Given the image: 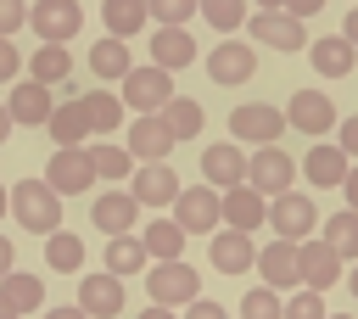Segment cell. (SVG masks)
I'll use <instances>...</instances> for the list:
<instances>
[{"label": "cell", "instance_id": "1", "mask_svg": "<svg viewBox=\"0 0 358 319\" xmlns=\"http://www.w3.org/2000/svg\"><path fill=\"white\" fill-rule=\"evenodd\" d=\"M11 218L34 235H56L62 229V196L45 179H17L11 185Z\"/></svg>", "mask_w": 358, "mask_h": 319}, {"label": "cell", "instance_id": "2", "mask_svg": "<svg viewBox=\"0 0 358 319\" xmlns=\"http://www.w3.org/2000/svg\"><path fill=\"white\" fill-rule=\"evenodd\" d=\"M117 101H123L134 118H151V112H162V106L173 101V73H162V67H134V73L123 78Z\"/></svg>", "mask_w": 358, "mask_h": 319}, {"label": "cell", "instance_id": "3", "mask_svg": "<svg viewBox=\"0 0 358 319\" xmlns=\"http://www.w3.org/2000/svg\"><path fill=\"white\" fill-rule=\"evenodd\" d=\"M246 185L257 190V196H285L291 185H296V157L291 151H280V146H257L252 151V162H246Z\"/></svg>", "mask_w": 358, "mask_h": 319}, {"label": "cell", "instance_id": "4", "mask_svg": "<svg viewBox=\"0 0 358 319\" xmlns=\"http://www.w3.org/2000/svg\"><path fill=\"white\" fill-rule=\"evenodd\" d=\"M173 224H179L185 235H213V229L224 224V196H218L213 185H185L179 201H173Z\"/></svg>", "mask_w": 358, "mask_h": 319}, {"label": "cell", "instance_id": "5", "mask_svg": "<svg viewBox=\"0 0 358 319\" xmlns=\"http://www.w3.org/2000/svg\"><path fill=\"white\" fill-rule=\"evenodd\" d=\"M145 291H151V302L157 308H173V302H196L201 297V274L179 257V263H151V274H145Z\"/></svg>", "mask_w": 358, "mask_h": 319}, {"label": "cell", "instance_id": "6", "mask_svg": "<svg viewBox=\"0 0 358 319\" xmlns=\"http://www.w3.org/2000/svg\"><path fill=\"white\" fill-rule=\"evenodd\" d=\"M28 28L39 34V45H67L84 28V11H78V0H34L28 6Z\"/></svg>", "mask_w": 358, "mask_h": 319}, {"label": "cell", "instance_id": "7", "mask_svg": "<svg viewBox=\"0 0 358 319\" xmlns=\"http://www.w3.org/2000/svg\"><path fill=\"white\" fill-rule=\"evenodd\" d=\"M280 129H285V112L268 106V101H246L229 112V134L235 140H252V146H280Z\"/></svg>", "mask_w": 358, "mask_h": 319}, {"label": "cell", "instance_id": "8", "mask_svg": "<svg viewBox=\"0 0 358 319\" xmlns=\"http://www.w3.org/2000/svg\"><path fill=\"white\" fill-rule=\"evenodd\" d=\"M313 224H319L313 196L285 190V196H274V201H268V229H274L280 241H302V235H313Z\"/></svg>", "mask_w": 358, "mask_h": 319}, {"label": "cell", "instance_id": "9", "mask_svg": "<svg viewBox=\"0 0 358 319\" xmlns=\"http://www.w3.org/2000/svg\"><path fill=\"white\" fill-rule=\"evenodd\" d=\"M90 179H95V162H90L84 146H67V151H56V157L45 162V185H50L56 196H84Z\"/></svg>", "mask_w": 358, "mask_h": 319}, {"label": "cell", "instance_id": "10", "mask_svg": "<svg viewBox=\"0 0 358 319\" xmlns=\"http://www.w3.org/2000/svg\"><path fill=\"white\" fill-rule=\"evenodd\" d=\"M285 123H291V129H302V134L313 140V134L336 129L341 118H336V101H330L324 90H296V95L285 101Z\"/></svg>", "mask_w": 358, "mask_h": 319}, {"label": "cell", "instance_id": "11", "mask_svg": "<svg viewBox=\"0 0 358 319\" xmlns=\"http://www.w3.org/2000/svg\"><path fill=\"white\" fill-rule=\"evenodd\" d=\"M246 151L235 146V140H213L207 151H201V173H207V185L224 196V190H235V185H246Z\"/></svg>", "mask_w": 358, "mask_h": 319}, {"label": "cell", "instance_id": "12", "mask_svg": "<svg viewBox=\"0 0 358 319\" xmlns=\"http://www.w3.org/2000/svg\"><path fill=\"white\" fill-rule=\"evenodd\" d=\"M257 73V50L246 39H218V50L207 56V78L213 84H246Z\"/></svg>", "mask_w": 358, "mask_h": 319}, {"label": "cell", "instance_id": "13", "mask_svg": "<svg viewBox=\"0 0 358 319\" xmlns=\"http://www.w3.org/2000/svg\"><path fill=\"white\" fill-rule=\"evenodd\" d=\"M179 190H185V185H179V173H173L168 162H140V168H134V190H129V196H134L140 207H173V201H179Z\"/></svg>", "mask_w": 358, "mask_h": 319}, {"label": "cell", "instance_id": "14", "mask_svg": "<svg viewBox=\"0 0 358 319\" xmlns=\"http://www.w3.org/2000/svg\"><path fill=\"white\" fill-rule=\"evenodd\" d=\"M246 28H252V39L268 45V50H302V45H308V34H302V22H296L291 11H257V17H246Z\"/></svg>", "mask_w": 358, "mask_h": 319}, {"label": "cell", "instance_id": "15", "mask_svg": "<svg viewBox=\"0 0 358 319\" xmlns=\"http://www.w3.org/2000/svg\"><path fill=\"white\" fill-rule=\"evenodd\" d=\"M179 140L168 134V123L151 112V118H129V157L134 162H168V151H173Z\"/></svg>", "mask_w": 358, "mask_h": 319}, {"label": "cell", "instance_id": "16", "mask_svg": "<svg viewBox=\"0 0 358 319\" xmlns=\"http://www.w3.org/2000/svg\"><path fill=\"white\" fill-rule=\"evenodd\" d=\"M257 274H263V285L268 291H296L302 285V274H296V241H268L263 252H257Z\"/></svg>", "mask_w": 358, "mask_h": 319}, {"label": "cell", "instance_id": "17", "mask_svg": "<svg viewBox=\"0 0 358 319\" xmlns=\"http://www.w3.org/2000/svg\"><path fill=\"white\" fill-rule=\"evenodd\" d=\"M296 274H302V291H319L324 297L341 280V257L324 241H308V246H296Z\"/></svg>", "mask_w": 358, "mask_h": 319}, {"label": "cell", "instance_id": "18", "mask_svg": "<svg viewBox=\"0 0 358 319\" xmlns=\"http://www.w3.org/2000/svg\"><path fill=\"white\" fill-rule=\"evenodd\" d=\"M78 308L90 313V319H117L123 313V280L117 274H84L78 280Z\"/></svg>", "mask_w": 358, "mask_h": 319}, {"label": "cell", "instance_id": "19", "mask_svg": "<svg viewBox=\"0 0 358 319\" xmlns=\"http://www.w3.org/2000/svg\"><path fill=\"white\" fill-rule=\"evenodd\" d=\"M207 257H213L218 274H246V269H257V246H252V235H241V229H213Z\"/></svg>", "mask_w": 358, "mask_h": 319}, {"label": "cell", "instance_id": "20", "mask_svg": "<svg viewBox=\"0 0 358 319\" xmlns=\"http://www.w3.org/2000/svg\"><path fill=\"white\" fill-rule=\"evenodd\" d=\"M6 112H11V123H34V129H45L50 112H56V101H50L45 84L22 78V84H11V95H6Z\"/></svg>", "mask_w": 358, "mask_h": 319}, {"label": "cell", "instance_id": "21", "mask_svg": "<svg viewBox=\"0 0 358 319\" xmlns=\"http://www.w3.org/2000/svg\"><path fill=\"white\" fill-rule=\"evenodd\" d=\"M257 224H268V196H257L252 185H235V190H224V229H241V235H252Z\"/></svg>", "mask_w": 358, "mask_h": 319}, {"label": "cell", "instance_id": "22", "mask_svg": "<svg viewBox=\"0 0 358 319\" xmlns=\"http://www.w3.org/2000/svg\"><path fill=\"white\" fill-rule=\"evenodd\" d=\"M190 62H196V39H190V28H157V34H151V67L179 73V67H190Z\"/></svg>", "mask_w": 358, "mask_h": 319}, {"label": "cell", "instance_id": "23", "mask_svg": "<svg viewBox=\"0 0 358 319\" xmlns=\"http://www.w3.org/2000/svg\"><path fill=\"white\" fill-rule=\"evenodd\" d=\"M95 229L101 235H129L134 229V218H140V201L129 196V190H106V196H95Z\"/></svg>", "mask_w": 358, "mask_h": 319}, {"label": "cell", "instance_id": "24", "mask_svg": "<svg viewBox=\"0 0 358 319\" xmlns=\"http://www.w3.org/2000/svg\"><path fill=\"white\" fill-rule=\"evenodd\" d=\"M50 140H56V151H67V146H84L90 140V118H84V101L78 95H67V101H56V112H50Z\"/></svg>", "mask_w": 358, "mask_h": 319}, {"label": "cell", "instance_id": "25", "mask_svg": "<svg viewBox=\"0 0 358 319\" xmlns=\"http://www.w3.org/2000/svg\"><path fill=\"white\" fill-rule=\"evenodd\" d=\"M296 168L308 173V185H313V190H330V185H341V179H347V168H352V162H347V151H341V146H313Z\"/></svg>", "mask_w": 358, "mask_h": 319}, {"label": "cell", "instance_id": "26", "mask_svg": "<svg viewBox=\"0 0 358 319\" xmlns=\"http://www.w3.org/2000/svg\"><path fill=\"white\" fill-rule=\"evenodd\" d=\"M352 67H358V50H352L341 34L313 39V73H324V78H347Z\"/></svg>", "mask_w": 358, "mask_h": 319}, {"label": "cell", "instance_id": "27", "mask_svg": "<svg viewBox=\"0 0 358 319\" xmlns=\"http://www.w3.org/2000/svg\"><path fill=\"white\" fill-rule=\"evenodd\" d=\"M84 101V118H90V134H112V129H123L129 118V106L117 101V90H90V95H78Z\"/></svg>", "mask_w": 358, "mask_h": 319}, {"label": "cell", "instance_id": "28", "mask_svg": "<svg viewBox=\"0 0 358 319\" xmlns=\"http://www.w3.org/2000/svg\"><path fill=\"white\" fill-rule=\"evenodd\" d=\"M90 73H101V78H117V84H123V78L134 73L129 45H123V39H112V34H106V39H95V45H90Z\"/></svg>", "mask_w": 358, "mask_h": 319}, {"label": "cell", "instance_id": "29", "mask_svg": "<svg viewBox=\"0 0 358 319\" xmlns=\"http://www.w3.org/2000/svg\"><path fill=\"white\" fill-rule=\"evenodd\" d=\"M28 78H34V84H45V90L67 84V78H73V56H67V45H39V50H34V62H28Z\"/></svg>", "mask_w": 358, "mask_h": 319}, {"label": "cell", "instance_id": "30", "mask_svg": "<svg viewBox=\"0 0 358 319\" xmlns=\"http://www.w3.org/2000/svg\"><path fill=\"white\" fill-rule=\"evenodd\" d=\"M140 246H145L157 263H179V252H185V229H179L173 218H151V224L140 229Z\"/></svg>", "mask_w": 358, "mask_h": 319}, {"label": "cell", "instance_id": "31", "mask_svg": "<svg viewBox=\"0 0 358 319\" xmlns=\"http://www.w3.org/2000/svg\"><path fill=\"white\" fill-rule=\"evenodd\" d=\"M157 118L168 123V134H173V140H196V134H201V123H207L201 101H190V95H173V101H168Z\"/></svg>", "mask_w": 358, "mask_h": 319}, {"label": "cell", "instance_id": "32", "mask_svg": "<svg viewBox=\"0 0 358 319\" xmlns=\"http://www.w3.org/2000/svg\"><path fill=\"white\" fill-rule=\"evenodd\" d=\"M319 241H324V246H330V252H336L341 263H347V257L358 263V213H352V207L330 213V218H324V235H319Z\"/></svg>", "mask_w": 358, "mask_h": 319}, {"label": "cell", "instance_id": "33", "mask_svg": "<svg viewBox=\"0 0 358 319\" xmlns=\"http://www.w3.org/2000/svg\"><path fill=\"white\" fill-rule=\"evenodd\" d=\"M0 297H6L17 313H34V308H45V280H39V274H22V269H11V274L0 280Z\"/></svg>", "mask_w": 358, "mask_h": 319}, {"label": "cell", "instance_id": "34", "mask_svg": "<svg viewBox=\"0 0 358 319\" xmlns=\"http://www.w3.org/2000/svg\"><path fill=\"white\" fill-rule=\"evenodd\" d=\"M145 0H101V22H106V34L112 39H129L134 28H145Z\"/></svg>", "mask_w": 358, "mask_h": 319}, {"label": "cell", "instance_id": "35", "mask_svg": "<svg viewBox=\"0 0 358 319\" xmlns=\"http://www.w3.org/2000/svg\"><path fill=\"white\" fill-rule=\"evenodd\" d=\"M45 263H50L56 274H78V269H84V241L67 235V229L45 235Z\"/></svg>", "mask_w": 358, "mask_h": 319}, {"label": "cell", "instance_id": "36", "mask_svg": "<svg viewBox=\"0 0 358 319\" xmlns=\"http://www.w3.org/2000/svg\"><path fill=\"white\" fill-rule=\"evenodd\" d=\"M145 263H151V252H145L134 235H112V246H106V274L123 280V274H140Z\"/></svg>", "mask_w": 358, "mask_h": 319}, {"label": "cell", "instance_id": "37", "mask_svg": "<svg viewBox=\"0 0 358 319\" xmlns=\"http://www.w3.org/2000/svg\"><path fill=\"white\" fill-rule=\"evenodd\" d=\"M90 162H95V179H129L134 173L129 146H90Z\"/></svg>", "mask_w": 358, "mask_h": 319}, {"label": "cell", "instance_id": "38", "mask_svg": "<svg viewBox=\"0 0 358 319\" xmlns=\"http://www.w3.org/2000/svg\"><path fill=\"white\" fill-rule=\"evenodd\" d=\"M241 319H285V302H280V291H268V285H252V291L241 297Z\"/></svg>", "mask_w": 358, "mask_h": 319}, {"label": "cell", "instance_id": "39", "mask_svg": "<svg viewBox=\"0 0 358 319\" xmlns=\"http://www.w3.org/2000/svg\"><path fill=\"white\" fill-rule=\"evenodd\" d=\"M145 11H151L157 28H185V22L201 11V0H145Z\"/></svg>", "mask_w": 358, "mask_h": 319}, {"label": "cell", "instance_id": "40", "mask_svg": "<svg viewBox=\"0 0 358 319\" xmlns=\"http://www.w3.org/2000/svg\"><path fill=\"white\" fill-rule=\"evenodd\" d=\"M201 17H207L218 34H229V28H246V0H201Z\"/></svg>", "mask_w": 358, "mask_h": 319}, {"label": "cell", "instance_id": "41", "mask_svg": "<svg viewBox=\"0 0 358 319\" xmlns=\"http://www.w3.org/2000/svg\"><path fill=\"white\" fill-rule=\"evenodd\" d=\"M285 319H330V313H324V297L319 291H296L285 302Z\"/></svg>", "mask_w": 358, "mask_h": 319}, {"label": "cell", "instance_id": "42", "mask_svg": "<svg viewBox=\"0 0 358 319\" xmlns=\"http://www.w3.org/2000/svg\"><path fill=\"white\" fill-rule=\"evenodd\" d=\"M28 22V0H0V39H11Z\"/></svg>", "mask_w": 358, "mask_h": 319}, {"label": "cell", "instance_id": "43", "mask_svg": "<svg viewBox=\"0 0 358 319\" xmlns=\"http://www.w3.org/2000/svg\"><path fill=\"white\" fill-rule=\"evenodd\" d=\"M22 73V56H17V45L11 39H0V84H11Z\"/></svg>", "mask_w": 358, "mask_h": 319}, {"label": "cell", "instance_id": "44", "mask_svg": "<svg viewBox=\"0 0 358 319\" xmlns=\"http://www.w3.org/2000/svg\"><path fill=\"white\" fill-rule=\"evenodd\" d=\"M185 319H229V313H224V308H218L213 297H196V302L185 308Z\"/></svg>", "mask_w": 358, "mask_h": 319}, {"label": "cell", "instance_id": "45", "mask_svg": "<svg viewBox=\"0 0 358 319\" xmlns=\"http://www.w3.org/2000/svg\"><path fill=\"white\" fill-rule=\"evenodd\" d=\"M285 11H291L296 22H308V17H319V11H324V0H285Z\"/></svg>", "mask_w": 358, "mask_h": 319}, {"label": "cell", "instance_id": "46", "mask_svg": "<svg viewBox=\"0 0 358 319\" xmlns=\"http://www.w3.org/2000/svg\"><path fill=\"white\" fill-rule=\"evenodd\" d=\"M341 151L358 157V118H341Z\"/></svg>", "mask_w": 358, "mask_h": 319}, {"label": "cell", "instance_id": "47", "mask_svg": "<svg viewBox=\"0 0 358 319\" xmlns=\"http://www.w3.org/2000/svg\"><path fill=\"white\" fill-rule=\"evenodd\" d=\"M341 39H347V45H352V50H358V6H352V11H347V17H341Z\"/></svg>", "mask_w": 358, "mask_h": 319}, {"label": "cell", "instance_id": "48", "mask_svg": "<svg viewBox=\"0 0 358 319\" xmlns=\"http://www.w3.org/2000/svg\"><path fill=\"white\" fill-rule=\"evenodd\" d=\"M11 269H17V246H11V241H6V235H0V280H6V274H11Z\"/></svg>", "mask_w": 358, "mask_h": 319}, {"label": "cell", "instance_id": "49", "mask_svg": "<svg viewBox=\"0 0 358 319\" xmlns=\"http://www.w3.org/2000/svg\"><path fill=\"white\" fill-rule=\"evenodd\" d=\"M39 319H90V313H84V308H78V302H67V308H45V313H39Z\"/></svg>", "mask_w": 358, "mask_h": 319}, {"label": "cell", "instance_id": "50", "mask_svg": "<svg viewBox=\"0 0 358 319\" xmlns=\"http://www.w3.org/2000/svg\"><path fill=\"white\" fill-rule=\"evenodd\" d=\"M341 196H347V207L358 213V168H347V179H341Z\"/></svg>", "mask_w": 358, "mask_h": 319}, {"label": "cell", "instance_id": "51", "mask_svg": "<svg viewBox=\"0 0 358 319\" xmlns=\"http://www.w3.org/2000/svg\"><path fill=\"white\" fill-rule=\"evenodd\" d=\"M134 319H173V308H157V302H151V308H145V313H134Z\"/></svg>", "mask_w": 358, "mask_h": 319}, {"label": "cell", "instance_id": "52", "mask_svg": "<svg viewBox=\"0 0 358 319\" xmlns=\"http://www.w3.org/2000/svg\"><path fill=\"white\" fill-rule=\"evenodd\" d=\"M17 123H11V112H6V101H0V146H6V134H11Z\"/></svg>", "mask_w": 358, "mask_h": 319}, {"label": "cell", "instance_id": "53", "mask_svg": "<svg viewBox=\"0 0 358 319\" xmlns=\"http://www.w3.org/2000/svg\"><path fill=\"white\" fill-rule=\"evenodd\" d=\"M257 11H285V0H257Z\"/></svg>", "mask_w": 358, "mask_h": 319}, {"label": "cell", "instance_id": "54", "mask_svg": "<svg viewBox=\"0 0 358 319\" xmlns=\"http://www.w3.org/2000/svg\"><path fill=\"white\" fill-rule=\"evenodd\" d=\"M0 319H22V313H17V308H11L6 297H0Z\"/></svg>", "mask_w": 358, "mask_h": 319}, {"label": "cell", "instance_id": "55", "mask_svg": "<svg viewBox=\"0 0 358 319\" xmlns=\"http://www.w3.org/2000/svg\"><path fill=\"white\" fill-rule=\"evenodd\" d=\"M0 213H11V190H0Z\"/></svg>", "mask_w": 358, "mask_h": 319}, {"label": "cell", "instance_id": "56", "mask_svg": "<svg viewBox=\"0 0 358 319\" xmlns=\"http://www.w3.org/2000/svg\"><path fill=\"white\" fill-rule=\"evenodd\" d=\"M347 285H352V297H358V263H352V274H347Z\"/></svg>", "mask_w": 358, "mask_h": 319}, {"label": "cell", "instance_id": "57", "mask_svg": "<svg viewBox=\"0 0 358 319\" xmlns=\"http://www.w3.org/2000/svg\"><path fill=\"white\" fill-rule=\"evenodd\" d=\"M330 319H352V313H330Z\"/></svg>", "mask_w": 358, "mask_h": 319}, {"label": "cell", "instance_id": "58", "mask_svg": "<svg viewBox=\"0 0 358 319\" xmlns=\"http://www.w3.org/2000/svg\"><path fill=\"white\" fill-rule=\"evenodd\" d=\"M352 6H358V0H352Z\"/></svg>", "mask_w": 358, "mask_h": 319}]
</instances>
